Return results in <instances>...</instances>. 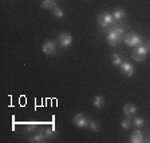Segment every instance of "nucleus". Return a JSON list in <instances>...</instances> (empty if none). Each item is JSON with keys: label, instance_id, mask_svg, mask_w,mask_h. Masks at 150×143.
Wrapping results in <instances>:
<instances>
[{"label": "nucleus", "instance_id": "nucleus-19", "mask_svg": "<svg viewBox=\"0 0 150 143\" xmlns=\"http://www.w3.org/2000/svg\"><path fill=\"white\" fill-rule=\"evenodd\" d=\"M131 126H133V123H131V118H126L121 122V127L123 128V130H129Z\"/></svg>", "mask_w": 150, "mask_h": 143}, {"label": "nucleus", "instance_id": "nucleus-20", "mask_svg": "<svg viewBox=\"0 0 150 143\" xmlns=\"http://www.w3.org/2000/svg\"><path fill=\"white\" fill-rule=\"evenodd\" d=\"M88 128H90L91 131H94V132H99L100 131V125L99 123H97V122H94V120H90Z\"/></svg>", "mask_w": 150, "mask_h": 143}, {"label": "nucleus", "instance_id": "nucleus-18", "mask_svg": "<svg viewBox=\"0 0 150 143\" xmlns=\"http://www.w3.org/2000/svg\"><path fill=\"white\" fill-rule=\"evenodd\" d=\"M52 15L55 16V18L62 19V18H64V11H63L60 7H55V8L52 9Z\"/></svg>", "mask_w": 150, "mask_h": 143}, {"label": "nucleus", "instance_id": "nucleus-14", "mask_svg": "<svg viewBox=\"0 0 150 143\" xmlns=\"http://www.w3.org/2000/svg\"><path fill=\"white\" fill-rule=\"evenodd\" d=\"M131 123H133V126L134 127H137V128H142V127H145V119L144 118H141V116H133L131 118Z\"/></svg>", "mask_w": 150, "mask_h": 143}, {"label": "nucleus", "instance_id": "nucleus-1", "mask_svg": "<svg viewBox=\"0 0 150 143\" xmlns=\"http://www.w3.org/2000/svg\"><path fill=\"white\" fill-rule=\"evenodd\" d=\"M103 32H106V39L110 47L115 48L123 42V37L126 35V24H122V22H117L109 28H105Z\"/></svg>", "mask_w": 150, "mask_h": 143}, {"label": "nucleus", "instance_id": "nucleus-5", "mask_svg": "<svg viewBox=\"0 0 150 143\" xmlns=\"http://www.w3.org/2000/svg\"><path fill=\"white\" fill-rule=\"evenodd\" d=\"M90 120L91 119L87 115H84V114H76L72 118V123L79 128H87L88 125H90Z\"/></svg>", "mask_w": 150, "mask_h": 143}, {"label": "nucleus", "instance_id": "nucleus-16", "mask_svg": "<svg viewBox=\"0 0 150 143\" xmlns=\"http://www.w3.org/2000/svg\"><path fill=\"white\" fill-rule=\"evenodd\" d=\"M110 59H111L112 64L117 66V67H119V66L123 63V58H122V55H119V54H112Z\"/></svg>", "mask_w": 150, "mask_h": 143}, {"label": "nucleus", "instance_id": "nucleus-22", "mask_svg": "<svg viewBox=\"0 0 150 143\" xmlns=\"http://www.w3.org/2000/svg\"><path fill=\"white\" fill-rule=\"evenodd\" d=\"M144 44H145V47L147 48V51H150V40H145Z\"/></svg>", "mask_w": 150, "mask_h": 143}, {"label": "nucleus", "instance_id": "nucleus-6", "mask_svg": "<svg viewBox=\"0 0 150 143\" xmlns=\"http://www.w3.org/2000/svg\"><path fill=\"white\" fill-rule=\"evenodd\" d=\"M42 51H43L46 55H48V56L55 55V52H56V43H55V40L50 39V40L44 42L43 46H42Z\"/></svg>", "mask_w": 150, "mask_h": 143}, {"label": "nucleus", "instance_id": "nucleus-10", "mask_svg": "<svg viewBox=\"0 0 150 143\" xmlns=\"http://www.w3.org/2000/svg\"><path fill=\"white\" fill-rule=\"evenodd\" d=\"M129 140H130L131 143H142V142H144V140H145V135H144V132L141 131V128L133 131Z\"/></svg>", "mask_w": 150, "mask_h": 143}, {"label": "nucleus", "instance_id": "nucleus-4", "mask_svg": "<svg viewBox=\"0 0 150 143\" xmlns=\"http://www.w3.org/2000/svg\"><path fill=\"white\" fill-rule=\"evenodd\" d=\"M147 48L145 47V44H139V46L134 47V50H133V54H131V56H133V59L135 60V62H142V60L146 59L147 56Z\"/></svg>", "mask_w": 150, "mask_h": 143}, {"label": "nucleus", "instance_id": "nucleus-23", "mask_svg": "<svg viewBox=\"0 0 150 143\" xmlns=\"http://www.w3.org/2000/svg\"><path fill=\"white\" fill-rule=\"evenodd\" d=\"M144 142H150V135H147V137H145V140Z\"/></svg>", "mask_w": 150, "mask_h": 143}, {"label": "nucleus", "instance_id": "nucleus-13", "mask_svg": "<svg viewBox=\"0 0 150 143\" xmlns=\"http://www.w3.org/2000/svg\"><path fill=\"white\" fill-rule=\"evenodd\" d=\"M46 135H44V131H39V132H36V134H34L31 137V139H30V142L32 143H43L44 140H46Z\"/></svg>", "mask_w": 150, "mask_h": 143}, {"label": "nucleus", "instance_id": "nucleus-8", "mask_svg": "<svg viewBox=\"0 0 150 143\" xmlns=\"http://www.w3.org/2000/svg\"><path fill=\"white\" fill-rule=\"evenodd\" d=\"M119 68H121L122 74L125 75V76H127V78H131V76H134V67H133V64H130L129 62H123L121 66H119Z\"/></svg>", "mask_w": 150, "mask_h": 143}, {"label": "nucleus", "instance_id": "nucleus-21", "mask_svg": "<svg viewBox=\"0 0 150 143\" xmlns=\"http://www.w3.org/2000/svg\"><path fill=\"white\" fill-rule=\"evenodd\" d=\"M38 123H28L27 126H25V131L27 132H31V131H36L38 130Z\"/></svg>", "mask_w": 150, "mask_h": 143}, {"label": "nucleus", "instance_id": "nucleus-3", "mask_svg": "<svg viewBox=\"0 0 150 143\" xmlns=\"http://www.w3.org/2000/svg\"><path fill=\"white\" fill-rule=\"evenodd\" d=\"M97 23L98 25H99L102 30H105V28H109L110 25H112L114 23H117L115 20H114V18H112V13L110 12H100L99 15H98L97 18Z\"/></svg>", "mask_w": 150, "mask_h": 143}, {"label": "nucleus", "instance_id": "nucleus-12", "mask_svg": "<svg viewBox=\"0 0 150 143\" xmlns=\"http://www.w3.org/2000/svg\"><path fill=\"white\" fill-rule=\"evenodd\" d=\"M40 7L43 9H51L52 11L55 7H58V0H42Z\"/></svg>", "mask_w": 150, "mask_h": 143}, {"label": "nucleus", "instance_id": "nucleus-2", "mask_svg": "<svg viewBox=\"0 0 150 143\" xmlns=\"http://www.w3.org/2000/svg\"><path fill=\"white\" fill-rule=\"evenodd\" d=\"M144 42H145L144 37L139 36V35L135 34V32H127V34L125 35V37H123V43L127 47H131V48L139 46V44H142Z\"/></svg>", "mask_w": 150, "mask_h": 143}, {"label": "nucleus", "instance_id": "nucleus-11", "mask_svg": "<svg viewBox=\"0 0 150 143\" xmlns=\"http://www.w3.org/2000/svg\"><path fill=\"white\" fill-rule=\"evenodd\" d=\"M112 18L115 22H122L126 18V11L123 8H115L112 11Z\"/></svg>", "mask_w": 150, "mask_h": 143}, {"label": "nucleus", "instance_id": "nucleus-15", "mask_svg": "<svg viewBox=\"0 0 150 143\" xmlns=\"http://www.w3.org/2000/svg\"><path fill=\"white\" fill-rule=\"evenodd\" d=\"M93 106L97 110H100L103 106H105V98H103L102 95H97L93 100Z\"/></svg>", "mask_w": 150, "mask_h": 143}, {"label": "nucleus", "instance_id": "nucleus-17", "mask_svg": "<svg viewBox=\"0 0 150 143\" xmlns=\"http://www.w3.org/2000/svg\"><path fill=\"white\" fill-rule=\"evenodd\" d=\"M44 135H46L47 139H54V138L58 135V132H56V130L54 127H48L44 130Z\"/></svg>", "mask_w": 150, "mask_h": 143}, {"label": "nucleus", "instance_id": "nucleus-7", "mask_svg": "<svg viewBox=\"0 0 150 143\" xmlns=\"http://www.w3.org/2000/svg\"><path fill=\"white\" fill-rule=\"evenodd\" d=\"M58 43H59L60 47H63V48H69L72 44V36L70 34H66V32L59 34V36H58Z\"/></svg>", "mask_w": 150, "mask_h": 143}, {"label": "nucleus", "instance_id": "nucleus-9", "mask_svg": "<svg viewBox=\"0 0 150 143\" xmlns=\"http://www.w3.org/2000/svg\"><path fill=\"white\" fill-rule=\"evenodd\" d=\"M123 114L126 118H133L137 114V106L134 103H126L123 106Z\"/></svg>", "mask_w": 150, "mask_h": 143}]
</instances>
